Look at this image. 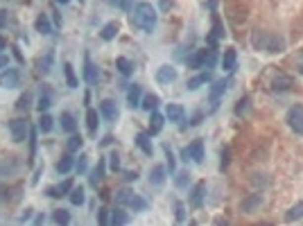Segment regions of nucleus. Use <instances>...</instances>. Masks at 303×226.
Masks as SVG:
<instances>
[{"label": "nucleus", "instance_id": "obj_1", "mask_svg": "<svg viewBox=\"0 0 303 226\" xmlns=\"http://www.w3.org/2000/svg\"><path fill=\"white\" fill-rule=\"evenodd\" d=\"M131 23L138 30H143L145 34H152L154 32L156 23H159V11L152 2H138L136 7H131Z\"/></svg>", "mask_w": 303, "mask_h": 226}, {"label": "nucleus", "instance_id": "obj_2", "mask_svg": "<svg viewBox=\"0 0 303 226\" xmlns=\"http://www.w3.org/2000/svg\"><path fill=\"white\" fill-rule=\"evenodd\" d=\"M113 199H116V206H123V208L133 210V213H143V210H147V206H149L147 199H145L143 194L133 192L131 188H120V190H116Z\"/></svg>", "mask_w": 303, "mask_h": 226}, {"label": "nucleus", "instance_id": "obj_3", "mask_svg": "<svg viewBox=\"0 0 303 226\" xmlns=\"http://www.w3.org/2000/svg\"><path fill=\"white\" fill-rule=\"evenodd\" d=\"M251 45L256 50H262V52H283L285 50V38L276 37V34H269L265 30H258L251 37Z\"/></svg>", "mask_w": 303, "mask_h": 226}, {"label": "nucleus", "instance_id": "obj_4", "mask_svg": "<svg viewBox=\"0 0 303 226\" xmlns=\"http://www.w3.org/2000/svg\"><path fill=\"white\" fill-rule=\"evenodd\" d=\"M215 61H217L215 50L204 48V50H195L186 59V64H188V68H192V70H202V68H213Z\"/></svg>", "mask_w": 303, "mask_h": 226}, {"label": "nucleus", "instance_id": "obj_5", "mask_svg": "<svg viewBox=\"0 0 303 226\" xmlns=\"http://www.w3.org/2000/svg\"><path fill=\"white\" fill-rule=\"evenodd\" d=\"M285 122L297 136H303V104L290 107V111H287V115H285Z\"/></svg>", "mask_w": 303, "mask_h": 226}, {"label": "nucleus", "instance_id": "obj_6", "mask_svg": "<svg viewBox=\"0 0 303 226\" xmlns=\"http://www.w3.org/2000/svg\"><path fill=\"white\" fill-rule=\"evenodd\" d=\"M294 86V81L290 75H285V73H281V70H271V79L269 84H267V88L269 91H290V88Z\"/></svg>", "mask_w": 303, "mask_h": 226}, {"label": "nucleus", "instance_id": "obj_7", "mask_svg": "<svg viewBox=\"0 0 303 226\" xmlns=\"http://www.w3.org/2000/svg\"><path fill=\"white\" fill-rule=\"evenodd\" d=\"M9 131L14 143H25V138H30V122L27 118H16L9 122Z\"/></svg>", "mask_w": 303, "mask_h": 226}, {"label": "nucleus", "instance_id": "obj_8", "mask_svg": "<svg viewBox=\"0 0 303 226\" xmlns=\"http://www.w3.org/2000/svg\"><path fill=\"white\" fill-rule=\"evenodd\" d=\"M100 115L107 120V122H116V120L120 118V109H118V102L113 97H104L100 102Z\"/></svg>", "mask_w": 303, "mask_h": 226}, {"label": "nucleus", "instance_id": "obj_9", "mask_svg": "<svg viewBox=\"0 0 303 226\" xmlns=\"http://www.w3.org/2000/svg\"><path fill=\"white\" fill-rule=\"evenodd\" d=\"M0 86L2 88H16L21 86V73L16 68H2L0 70Z\"/></svg>", "mask_w": 303, "mask_h": 226}, {"label": "nucleus", "instance_id": "obj_10", "mask_svg": "<svg viewBox=\"0 0 303 226\" xmlns=\"http://www.w3.org/2000/svg\"><path fill=\"white\" fill-rule=\"evenodd\" d=\"M226 88H229V81H224V79L215 81L213 86H211V93H208V102H211V109H213V111L219 107V100L224 97Z\"/></svg>", "mask_w": 303, "mask_h": 226}, {"label": "nucleus", "instance_id": "obj_11", "mask_svg": "<svg viewBox=\"0 0 303 226\" xmlns=\"http://www.w3.org/2000/svg\"><path fill=\"white\" fill-rule=\"evenodd\" d=\"M176 77H179V73H176L174 66H161L159 70H156V81H159L161 86H170L172 81H176Z\"/></svg>", "mask_w": 303, "mask_h": 226}, {"label": "nucleus", "instance_id": "obj_12", "mask_svg": "<svg viewBox=\"0 0 303 226\" xmlns=\"http://www.w3.org/2000/svg\"><path fill=\"white\" fill-rule=\"evenodd\" d=\"M84 79H86V84H97V81H100V70L93 64L88 52L84 54Z\"/></svg>", "mask_w": 303, "mask_h": 226}, {"label": "nucleus", "instance_id": "obj_13", "mask_svg": "<svg viewBox=\"0 0 303 226\" xmlns=\"http://www.w3.org/2000/svg\"><path fill=\"white\" fill-rule=\"evenodd\" d=\"M262 204H265L262 192H254V194H249L242 204H240V208H242V213H254V210H258Z\"/></svg>", "mask_w": 303, "mask_h": 226}, {"label": "nucleus", "instance_id": "obj_14", "mask_svg": "<svg viewBox=\"0 0 303 226\" xmlns=\"http://www.w3.org/2000/svg\"><path fill=\"white\" fill-rule=\"evenodd\" d=\"M219 64H222L224 73H233L235 66H238V52H235V48H226V50H224Z\"/></svg>", "mask_w": 303, "mask_h": 226}, {"label": "nucleus", "instance_id": "obj_15", "mask_svg": "<svg viewBox=\"0 0 303 226\" xmlns=\"http://www.w3.org/2000/svg\"><path fill=\"white\" fill-rule=\"evenodd\" d=\"M165 118L170 120V122H183L186 120V109L176 102H170L165 107Z\"/></svg>", "mask_w": 303, "mask_h": 226}, {"label": "nucleus", "instance_id": "obj_16", "mask_svg": "<svg viewBox=\"0 0 303 226\" xmlns=\"http://www.w3.org/2000/svg\"><path fill=\"white\" fill-rule=\"evenodd\" d=\"M204 199H206V181L195 183V188L190 192V206L192 208H202Z\"/></svg>", "mask_w": 303, "mask_h": 226}, {"label": "nucleus", "instance_id": "obj_17", "mask_svg": "<svg viewBox=\"0 0 303 226\" xmlns=\"http://www.w3.org/2000/svg\"><path fill=\"white\" fill-rule=\"evenodd\" d=\"M168 181V167L165 165H152V170H149V183L152 186H163V183Z\"/></svg>", "mask_w": 303, "mask_h": 226}, {"label": "nucleus", "instance_id": "obj_18", "mask_svg": "<svg viewBox=\"0 0 303 226\" xmlns=\"http://www.w3.org/2000/svg\"><path fill=\"white\" fill-rule=\"evenodd\" d=\"M140 100H143V88H140V84H131L127 91V107L129 109L140 107Z\"/></svg>", "mask_w": 303, "mask_h": 226}, {"label": "nucleus", "instance_id": "obj_19", "mask_svg": "<svg viewBox=\"0 0 303 226\" xmlns=\"http://www.w3.org/2000/svg\"><path fill=\"white\" fill-rule=\"evenodd\" d=\"M136 145H138V150L143 151L145 156H152V154H154V145H152V136L145 134V131H140V134L136 136Z\"/></svg>", "mask_w": 303, "mask_h": 226}, {"label": "nucleus", "instance_id": "obj_20", "mask_svg": "<svg viewBox=\"0 0 303 226\" xmlns=\"http://www.w3.org/2000/svg\"><path fill=\"white\" fill-rule=\"evenodd\" d=\"M188 151H190V161H195V163H204V140L202 138H197V140H192L190 145H188Z\"/></svg>", "mask_w": 303, "mask_h": 226}, {"label": "nucleus", "instance_id": "obj_21", "mask_svg": "<svg viewBox=\"0 0 303 226\" xmlns=\"http://www.w3.org/2000/svg\"><path fill=\"white\" fill-rule=\"evenodd\" d=\"M104 170H107V161H104V158H100V161H97V165L90 170V177H88L90 186H95V188L100 186L102 179H104Z\"/></svg>", "mask_w": 303, "mask_h": 226}, {"label": "nucleus", "instance_id": "obj_22", "mask_svg": "<svg viewBox=\"0 0 303 226\" xmlns=\"http://www.w3.org/2000/svg\"><path fill=\"white\" fill-rule=\"evenodd\" d=\"M73 190V179H66L64 183H59V186H52V188L48 190V194L50 197H54V199H59V197H66V194Z\"/></svg>", "mask_w": 303, "mask_h": 226}, {"label": "nucleus", "instance_id": "obj_23", "mask_svg": "<svg viewBox=\"0 0 303 226\" xmlns=\"http://www.w3.org/2000/svg\"><path fill=\"white\" fill-rule=\"evenodd\" d=\"M213 79V75H211V70H204V73H199L197 77H192V79H188V91H197L199 86H204V84H208V81Z\"/></svg>", "mask_w": 303, "mask_h": 226}, {"label": "nucleus", "instance_id": "obj_24", "mask_svg": "<svg viewBox=\"0 0 303 226\" xmlns=\"http://www.w3.org/2000/svg\"><path fill=\"white\" fill-rule=\"evenodd\" d=\"M163 124H165V115H161L159 111H152V120H149V136H156L163 131Z\"/></svg>", "mask_w": 303, "mask_h": 226}, {"label": "nucleus", "instance_id": "obj_25", "mask_svg": "<svg viewBox=\"0 0 303 226\" xmlns=\"http://www.w3.org/2000/svg\"><path fill=\"white\" fill-rule=\"evenodd\" d=\"M59 122H61V131H66V134H75V131H77V122H75V115L70 111L61 113Z\"/></svg>", "mask_w": 303, "mask_h": 226}, {"label": "nucleus", "instance_id": "obj_26", "mask_svg": "<svg viewBox=\"0 0 303 226\" xmlns=\"http://www.w3.org/2000/svg\"><path fill=\"white\" fill-rule=\"evenodd\" d=\"M34 27H37V32L39 34H52V25H50V18H48V14H39L37 16V21H34Z\"/></svg>", "mask_w": 303, "mask_h": 226}, {"label": "nucleus", "instance_id": "obj_27", "mask_svg": "<svg viewBox=\"0 0 303 226\" xmlns=\"http://www.w3.org/2000/svg\"><path fill=\"white\" fill-rule=\"evenodd\" d=\"M97 124H100V113H97L95 109H88V111H86V127H88L90 136L97 134Z\"/></svg>", "mask_w": 303, "mask_h": 226}, {"label": "nucleus", "instance_id": "obj_28", "mask_svg": "<svg viewBox=\"0 0 303 226\" xmlns=\"http://www.w3.org/2000/svg\"><path fill=\"white\" fill-rule=\"evenodd\" d=\"M159 104H161V97L154 95V93H147V95H143V100H140V107H143L145 111H149V113L156 111Z\"/></svg>", "mask_w": 303, "mask_h": 226}, {"label": "nucleus", "instance_id": "obj_29", "mask_svg": "<svg viewBox=\"0 0 303 226\" xmlns=\"http://www.w3.org/2000/svg\"><path fill=\"white\" fill-rule=\"evenodd\" d=\"M118 30H120V27H118V23H116V21H109L107 25H104V27L100 30L102 41H113V38L118 37Z\"/></svg>", "mask_w": 303, "mask_h": 226}, {"label": "nucleus", "instance_id": "obj_30", "mask_svg": "<svg viewBox=\"0 0 303 226\" xmlns=\"http://www.w3.org/2000/svg\"><path fill=\"white\" fill-rule=\"evenodd\" d=\"M73 165H75L73 154H70V151H66L64 156H61V158L57 161V172H59V174H68L70 170H73Z\"/></svg>", "mask_w": 303, "mask_h": 226}, {"label": "nucleus", "instance_id": "obj_31", "mask_svg": "<svg viewBox=\"0 0 303 226\" xmlns=\"http://www.w3.org/2000/svg\"><path fill=\"white\" fill-rule=\"evenodd\" d=\"M116 68L120 70V75L129 77V75H133L136 66H133V61H129L127 57H118V59H116Z\"/></svg>", "mask_w": 303, "mask_h": 226}, {"label": "nucleus", "instance_id": "obj_32", "mask_svg": "<svg viewBox=\"0 0 303 226\" xmlns=\"http://www.w3.org/2000/svg\"><path fill=\"white\" fill-rule=\"evenodd\" d=\"M303 220V201H297L292 208H287L285 213V222H299Z\"/></svg>", "mask_w": 303, "mask_h": 226}, {"label": "nucleus", "instance_id": "obj_33", "mask_svg": "<svg viewBox=\"0 0 303 226\" xmlns=\"http://www.w3.org/2000/svg\"><path fill=\"white\" fill-rule=\"evenodd\" d=\"M82 145H84V138H82L80 134H70L68 143H66V151H70V154H77V151L82 150Z\"/></svg>", "mask_w": 303, "mask_h": 226}, {"label": "nucleus", "instance_id": "obj_34", "mask_svg": "<svg viewBox=\"0 0 303 226\" xmlns=\"http://www.w3.org/2000/svg\"><path fill=\"white\" fill-rule=\"evenodd\" d=\"M68 199H70V204H73V206H82L86 201L84 188H82V186H73V190L68 192Z\"/></svg>", "mask_w": 303, "mask_h": 226}, {"label": "nucleus", "instance_id": "obj_35", "mask_svg": "<svg viewBox=\"0 0 303 226\" xmlns=\"http://www.w3.org/2000/svg\"><path fill=\"white\" fill-rule=\"evenodd\" d=\"M64 75H66V84H68V88H77V75H75V68L70 61H66L64 64Z\"/></svg>", "mask_w": 303, "mask_h": 226}, {"label": "nucleus", "instance_id": "obj_36", "mask_svg": "<svg viewBox=\"0 0 303 226\" xmlns=\"http://www.w3.org/2000/svg\"><path fill=\"white\" fill-rule=\"evenodd\" d=\"M127 222H129V215L123 210V206H118V208L111 213V220H109V224L120 226V224H127Z\"/></svg>", "mask_w": 303, "mask_h": 226}, {"label": "nucleus", "instance_id": "obj_37", "mask_svg": "<svg viewBox=\"0 0 303 226\" xmlns=\"http://www.w3.org/2000/svg\"><path fill=\"white\" fill-rule=\"evenodd\" d=\"M249 109H251V97L249 95L240 97L238 104H235V115H238V118H242V115H247V113H249Z\"/></svg>", "mask_w": 303, "mask_h": 226}, {"label": "nucleus", "instance_id": "obj_38", "mask_svg": "<svg viewBox=\"0 0 303 226\" xmlns=\"http://www.w3.org/2000/svg\"><path fill=\"white\" fill-rule=\"evenodd\" d=\"M217 38H224V25H222V21H219V16L215 14L213 16V34H211V43L215 45Z\"/></svg>", "mask_w": 303, "mask_h": 226}, {"label": "nucleus", "instance_id": "obj_39", "mask_svg": "<svg viewBox=\"0 0 303 226\" xmlns=\"http://www.w3.org/2000/svg\"><path fill=\"white\" fill-rule=\"evenodd\" d=\"M50 107H52V95H50V91H43L41 97H39V102H37V109L41 113H45Z\"/></svg>", "mask_w": 303, "mask_h": 226}, {"label": "nucleus", "instance_id": "obj_40", "mask_svg": "<svg viewBox=\"0 0 303 226\" xmlns=\"http://www.w3.org/2000/svg\"><path fill=\"white\" fill-rule=\"evenodd\" d=\"M52 222L54 224H70V213L66 208H57L52 213Z\"/></svg>", "mask_w": 303, "mask_h": 226}, {"label": "nucleus", "instance_id": "obj_41", "mask_svg": "<svg viewBox=\"0 0 303 226\" xmlns=\"http://www.w3.org/2000/svg\"><path fill=\"white\" fill-rule=\"evenodd\" d=\"M52 115H48V113H41V118H39V129L43 131V134H50L52 131Z\"/></svg>", "mask_w": 303, "mask_h": 226}, {"label": "nucleus", "instance_id": "obj_42", "mask_svg": "<svg viewBox=\"0 0 303 226\" xmlns=\"http://www.w3.org/2000/svg\"><path fill=\"white\" fill-rule=\"evenodd\" d=\"M52 59H54V54H52V52H48V54H45V57H43L41 61H39V70H41L43 75L52 70Z\"/></svg>", "mask_w": 303, "mask_h": 226}, {"label": "nucleus", "instance_id": "obj_43", "mask_svg": "<svg viewBox=\"0 0 303 226\" xmlns=\"http://www.w3.org/2000/svg\"><path fill=\"white\" fill-rule=\"evenodd\" d=\"M34 156H37V131L30 127V156H27V161L34 163Z\"/></svg>", "mask_w": 303, "mask_h": 226}, {"label": "nucleus", "instance_id": "obj_44", "mask_svg": "<svg viewBox=\"0 0 303 226\" xmlns=\"http://www.w3.org/2000/svg\"><path fill=\"white\" fill-rule=\"evenodd\" d=\"M163 151H165V158H168V165H165V167H168L170 172H174V170H176V158H174V151H172L168 145L163 147Z\"/></svg>", "mask_w": 303, "mask_h": 226}, {"label": "nucleus", "instance_id": "obj_45", "mask_svg": "<svg viewBox=\"0 0 303 226\" xmlns=\"http://www.w3.org/2000/svg\"><path fill=\"white\" fill-rule=\"evenodd\" d=\"M30 102H32V95H30V93H25V95L18 97L16 109H18V111H27V109H30Z\"/></svg>", "mask_w": 303, "mask_h": 226}, {"label": "nucleus", "instance_id": "obj_46", "mask_svg": "<svg viewBox=\"0 0 303 226\" xmlns=\"http://www.w3.org/2000/svg\"><path fill=\"white\" fill-rule=\"evenodd\" d=\"M174 183H176V188H188V183H190V174L179 172L176 174V179H174Z\"/></svg>", "mask_w": 303, "mask_h": 226}, {"label": "nucleus", "instance_id": "obj_47", "mask_svg": "<svg viewBox=\"0 0 303 226\" xmlns=\"http://www.w3.org/2000/svg\"><path fill=\"white\" fill-rule=\"evenodd\" d=\"M174 217L176 222H186V206L181 201H174Z\"/></svg>", "mask_w": 303, "mask_h": 226}, {"label": "nucleus", "instance_id": "obj_48", "mask_svg": "<svg viewBox=\"0 0 303 226\" xmlns=\"http://www.w3.org/2000/svg\"><path fill=\"white\" fill-rule=\"evenodd\" d=\"M109 167H111L113 172L120 170V156H118V151H111V154H109Z\"/></svg>", "mask_w": 303, "mask_h": 226}, {"label": "nucleus", "instance_id": "obj_49", "mask_svg": "<svg viewBox=\"0 0 303 226\" xmlns=\"http://www.w3.org/2000/svg\"><path fill=\"white\" fill-rule=\"evenodd\" d=\"M109 220H111V213H109L107 208H100V210H97V222H100L102 226L109 224Z\"/></svg>", "mask_w": 303, "mask_h": 226}, {"label": "nucleus", "instance_id": "obj_50", "mask_svg": "<svg viewBox=\"0 0 303 226\" xmlns=\"http://www.w3.org/2000/svg\"><path fill=\"white\" fill-rule=\"evenodd\" d=\"M86 165H88V158H86V156H80V161L75 163V170H77V174H84V172H86Z\"/></svg>", "mask_w": 303, "mask_h": 226}, {"label": "nucleus", "instance_id": "obj_51", "mask_svg": "<svg viewBox=\"0 0 303 226\" xmlns=\"http://www.w3.org/2000/svg\"><path fill=\"white\" fill-rule=\"evenodd\" d=\"M111 2L116 7H120L123 11H131V2H133V0H111Z\"/></svg>", "mask_w": 303, "mask_h": 226}, {"label": "nucleus", "instance_id": "obj_52", "mask_svg": "<svg viewBox=\"0 0 303 226\" xmlns=\"http://www.w3.org/2000/svg\"><path fill=\"white\" fill-rule=\"evenodd\" d=\"M229 147H224L222 150V163H219V170H226V167H229Z\"/></svg>", "mask_w": 303, "mask_h": 226}, {"label": "nucleus", "instance_id": "obj_53", "mask_svg": "<svg viewBox=\"0 0 303 226\" xmlns=\"http://www.w3.org/2000/svg\"><path fill=\"white\" fill-rule=\"evenodd\" d=\"M32 213H34L32 208H25V210H23V215L18 217V222H30V220H32Z\"/></svg>", "mask_w": 303, "mask_h": 226}, {"label": "nucleus", "instance_id": "obj_54", "mask_svg": "<svg viewBox=\"0 0 303 226\" xmlns=\"http://www.w3.org/2000/svg\"><path fill=\"white\" fill-rule=\"evenodd\" d=\"M125 179H127V181H136V179H138V172H136V170H129V172H125Z\"/></svg>", "mask_w": 303, "mask_h": 226}, {"label": "nucleus", "instance_id": "obj_55", "mask_svg": "<svg viewBox=\"0 0 303 226\" xmlns=\"http://www.w3.org/2000/svg\"><path fill=\"white\" fill-rule=\"evenodd\" d=\"M181 161H190V151H188V147H183V150H181Z\"/></svg>", "mask_w": 303, "mask_h": 226}, {"label": "nucleus", "instance_id": "obj_56", "mask_svg": "<svg viewBox=\"0 0 303 226\" xmlns=\"http://www.w3.org/2000/svg\"><path fill=\"white\" fill-rule=\"evenodd\" d=\"M5 25H7V11L0 9V27H5Z\"/></svg>", "mask_w": 303, "mask_h": 226}, {"label": "nucleus", "instance_id": "obj_57", "mask_svg": "<svg viewBox=\"0 0 303 226\" xmlns=\"http://www.w3.org/2000/svg\"><path fill=\"white\" fill-rule=\"evenodd\" d=\"M7 64H9V59H7L5 54H0V70H2V68H7Z\"/></svg>", "mask_w": 303, "mask_h": 226}, {"label": "nucleus", "instance_id": "obj_58", "mask_svg": "<svg viewBox=\"0 0 303 226\" xmlns=\"http://www.w3.org/2000/svg\"><path fill=\"white\" fill-rule=\"evenodd\" d=\"M43 222H45V217H43V215H37V217H34V224H43Z\"/></svg>", "mask_w": 303, "mask_h": 226}, {"label": "nucleus", "instance_id": "obj_59", "mask_svg": "<svg viewBox=\"0 0 303 226\" xmlns=\"http://www.w3.org/2000/svg\"><path fill=\"white\" fill-rule=\"evenodd\" d=\"M54 2H57V5H68L70 0H54Z\"/></svg>", "mask_w": 303, "mask_h": 226}, {"label": "nucleus", "instance_id": "obj_60", "mask_svg": "<svg viewBox=\"0 0 303 226\" xmlns=\"http://www.w3.org/2000/svg\"><path fill=\"white\" fill-rule=\"evenodd\" d=\"M299 73H301V75H303V59L299 61Z\"/></svg>", "mask_w": 303, "mask_h": 226}, {"label": "nucleus", "instance_id": "obj_61", "mask_svg": "<svg viewBox=\"0 0 303 226\" xmlns=\"http://www.w3.org/2000/svg\"><path fill=\"white\" fill-rule=\"evenodd\" d=\"M0 48H5V41H2V38H0Z\"/></svg>", "mask_w": 303, "mask_h": 226}, {"label": "nucleus", "instance_id": "obj_62", "mask_svg": "<svg viewBox=\"0 0 303 226\" xmlns=\"http://www.w3.org/2000/svg\"><path fill=\"white\" fill-rule=\"evenodd\" d=\"M80 2H84V0H80Z\"/></svg>", "mask_w": 303, "mask_h": 226}]
</instances>
